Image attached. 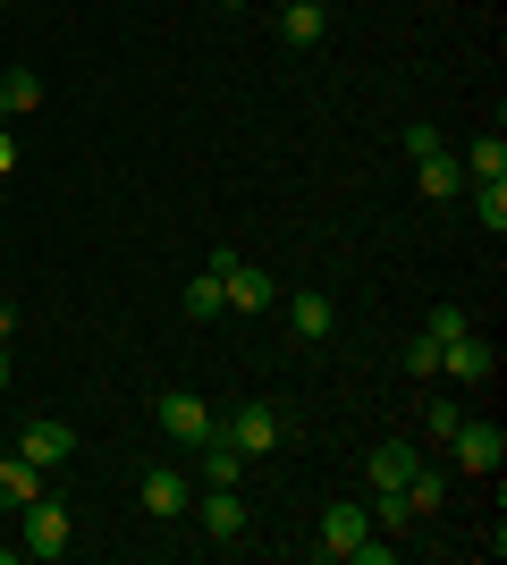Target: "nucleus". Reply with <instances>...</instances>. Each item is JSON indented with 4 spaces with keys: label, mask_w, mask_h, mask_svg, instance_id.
Masks as SVG:
<instances>
[{
    "label": "nucleus",
    "mask_w": 507,
    "mask_h": 565,
    "mask_svg": "<svg viewBox=\"0 0 507 565\" xmlns=\"http://www.w3.org/2000/svg\"><path fill=\"white\" fill-rule=\"evenodd\" d=\"M440 354H448V347H440V338H406V372L423 380V388H432V380H440Z\"/></svg>",
    "instance_id": "nucleus-23"
},
{
    "label": "nucleus",
    "mask_w": 507,
    "mask_h": 565,
    "mask_svg": "<svg viewBox=\"0 0 507 565\" xmlns=\"http://www.w3.org/2000/svg\"><path fill=\"white\" fill-rule=\"evenodd\" d=\"M414 523H423V515L406 507V490H381V498H372V532H414Z\"/></svg>",
    "instance_id": "nucleus-20"
},
{
    "label": "nucleus",
    "mask_w": 507,
    "mask_h": 565,
    "mask_svg": "<svg viewBox=\"0 0 507 565\" xmlns=\"http://www.w3.org/2000/svg\"><path fill=\"white\" fill-rule=\"evenodd\" d=\"M68 541H76V523H68L60 498H25L18 507V548L25 557H68Z\"/></svg>",
    "instance_id": "nucleus-1"
},
{
    "label": "nucleus",
    "mask_w": 507,
    "mask_h": 565,
    "mask_svg": "<svg viewBox=\"0 0 507 565\" xmlns=\"http://www.w3.org/2000/svg\"><path fill=\"white\" fill-rule=\"evenodd\" d=\"M398 557H406L398 532H389V541H381V532H363V541H356V565H398Z\"/></svg>",
    "instance_id": "nucleus-24"
},
{
    "label": "nucleus",
    "mask_w": 507,
    "mask_h": 565,
    "mask_svg": "<svg viewBox=\"0 0 507 565\" xmlns=\"http://www.w3.org/2000/svg\"><path fill=\"white\" fill-rule=\"evenodd\" d=\"M18 456H25V465H43V472H60L76 456V430L60 423V414H25V423H18Z\"/></svg>",
    "instance_id": "nucleus-4"
},
{
    "label": "nucleus",
    "mask_w": 507,
    "mask_h": 565,
    "mask_svg": "<svg viewBox=\"0 0 507 565\" xmlns=\"http://www.w3.org/2000/svg\"><path fill=\"white\" fill-rule=\"evenodd\" d=\"M25 498H43V465H25L18 448H0V507H9V515H18Z\"/></svg>",
    "instance_id": "nucleus-12"
},
{
    "label": "nucleus",
    "mask_w": 507,
    "mask_h": 565,
    "mask_svg": "<svg viewBox=\"0 0 507 565\" xmlns=\"http://www.w3.org/2000/svg\"><path fill=\"white\" fill-rule=\"evenodd\" d=\"M0 388H9V338H0Z\"/></svg>",
    "instance_id": "nucleus-26"
},
{
    "label": "nucleus",
    "mask_w": 507,
    "mask_h": 565,
    "mask_svg": "<svg viewBox=\"0 0 507 565\" xmlns=\"http://www.w3.org/2000/svg\"><path fill=\"white\" fill-rule=\"evenodd\" d=\"M440 498H448V481H440L432 465H414V481H406V507H414V515H432Z\"/></svg>",
    "instance_id": "nucleus-22"
},
{
    "label": "nucleus",
    "mask_w": 507,
    "mask_h": 565,
    "mask_svg": "<svg viewBox=\"0 0 507 565\" xmlns=\"http://www.w3.org/2000/svg\"><path fill=\"white\" fill-rule=\"evenodd\" d=\"M457 330H465V305H432L423 312V338H440V347H448Z\"/></svg>",
    "instance_id": "nucleus-25"
},
{
    "label": "nucleus",
    "mask_w": 507,
    "mask_h": 565,
    "mask_svg": "<svg viewBox=\"0 0 507 565\" xmlns=\"http://www.w3.org/2000/svg\"><path fill=\"white\" fill-rule=\"evenodd\" d=\"M465 178H507V136H474L465 143Z\"/></svg>",
    "instance_id": "nucleus-18"
},
{
    "label": "nucleus",
    "mask_w": 507,
    "mask_h": 565,
    "mask_svg": "<svg viewBox=\"0 0 507 565\" xmlns=\"http://www.w3.org/2000/svg\"><path fill=\"white\" fill-rule=\"evenodd\" d=\"M0 448H9V439H0Z\"/></svg>",
    "instance_id": "nucleus-28"
},
{
    "label": "nucleus",
    "mask_w": 507,
    "mask_h": 565,
    "mask_svg": "<svg viewBox=\"0 0 507 565\" xmlns=\"http://www.w3.org/2000/svg\"><path fill=\"white\" fill-rule=\"evenodd\" d=\"M279 430H288V423H279V405H263V397H254V405H229V414H220V439H229L245 465L279 448Z\"/></svg>",
    "instance_id": "nucleus-2"
},
{
    "label": "nucleus",
    "mask_w": 507,
    "mask_h": 565,
    "mask_svg": "<svg viewBox=\"0 0 507 565\" xmlns=\"http://www.w3.org/2000/svg\"><path fill=\"white\" fill-rule=\"evenodd\" d=\"M288 330H296V338H330V330H338L330 296H314V287H305V296H288Z\"/></svg>",
    "instance_id": "nucleus-17"
},
{
    "label": "nucleus",
    "mask_w": 507,
    "mask_h": 565,
    "mask_svg": "<svg viewBox=\"0 0 507 565\" xmlns=\"http://www.w3.org/2000/svg\"><path fill=\"white\" fill-rule=\"evenodd\" d=\"M448 448H457V472H499L507 465L499 423H457V430H448Z\"/></svg>",
    "instance_id": "nucleus-6"
},
{
    "label": "nucleus",
    "mask_w": 507,
    "mask_h": 565,
    "mask_svg": "<svg viewBox=\"0 0 507 565\" xmlns=\"http://www.w3.org/2000/svg\"><path fill=\"white\" fill-rule=\"evenodd\" d=\"M136 498H145V515H187L194 481H187V472H169V465H152V472H145V490H136Z\"/></svg>",
    "instance_id": "nucleus-11"
},
{
    "label": "nucleus",
    "mask_w": 507,
    "mask_h": 565,
    "mask_svg": "<svg viewBox=\"0 0 507 565\" xmlns=\"http://www.w3.org/2000/svg\"><path fill=\"white\" fill-rule=\"evenodd\" d=\"M220 305H229V296H220V270H203V279H187V321H212Z\"/></svg>",
    "instance_id": "nucleus-21"
},
{
    "label": "nucleus",
    "mask_w": 507,
    "mask_h": 565,
    "mask_svg": "<svg viewBox=\"0 0 507 565\" xmlns=\"http://www.w3.org/2000/svg\"><path fill=\"white\" fill-rule=\"evenodd\" d=\"M161 430L178 439V448H203V439L220 430V414L194 397V388H169V397H161Z\"/></svg>",
    "instance_id": "nucleus-5"
},
{
    "label": "nucleus",
    "mask_w": 507,
    "mask_h": 565,
    "mask_svg": "<svg viewBox=\"0 0 507 565\" xmlns=\"http://www.w3.org/2000/svg\"><path fill=\"white\" fill-rule=\"evenodd\" d=\"M490 363H499V354H490V338H474V330H457L448 354H440V372H457V380H490Z\"/></svg>",
    "instance_id": "nucleus-14"
},
{
    "label": "nucleus",
    "mask_w": 507,
    "mask_h": 565,
    "mask_svg": "<svg viewBox=\"0 0 507 565\" xmlns=\"http://www.w3.org/2000/svg\"><path fill=\"white\" fill-rule=\"evenodd\" d=\"M212 270H220V296H229V312H271V305H279V279H271V270H254V262H237L229 245L212 254Z\"/></svg>",
    "instance_id": "nucleus-3"
},
{
    "label": "nucleus",
    "mask_w": 507,
    "mask_h": 565,
    "mask_svg": "<svg viewBox=\"0 0 507 565\" xmlns=\"http://www.w3.org/2000/svg\"><path fill=\"white\" fill-rule=\"evenodd\" d=\"M414 465H423V448H414V439H381V448H372V490H406L414 481Z\"/></svg>",
    "instance_id": "nucleus-10"
},
{
    "label": "nucleus",
    "mask_w": 507,
    "mask_h": 565,
    "mask_svg": "<svg viewBox=\"0 0 507 565\" xmlns=\"http://www.w3.org/2000/svg\"><path fill=\"white\" fill-rule=\"evenodd\" d=\"M25 110H43V76L34 68H0V118H25Z\"/></svg>",
    "instance_id": "nucleus-16"
},
{
    "label": "nucleus",
    "mask_w": 507,
    "mask_h": 565,
    "mask_svg": "<svg viewBox=\"0 0 507 565\" xmlns=\"http://www.w3.org/2000/svg\"><path fill=\"white\" fill-rule=\"evenodd\" d=\"M203 541H245V507H237V490H212V498H203Z\"/></svg>",
    "instance_id": "nucleus-15"
},
{
    "label": "nucleus",
    "mask_w": 507,
    "mask_h": 565,
    "mask_svg": "<svg viewBox=\"0 0 507 565\" xmlns=\"http://www.w3.org/2000/svg\"><path fill=\"white\" fill-rule=\"evenodd\" d=\"M372 532V507H356V498H338L330 515H321V557H356V541Z\"/></svg>",
    "instance_id": "nucleus-7"
},
{
    "label": "nucleus",
    "mask_w": 507,
    "mask_h": 565,
    "mask_svg": "<svg viewBox=\"0 0 507 565\" xmlns=\"http://www.w3.org/2000/svg\"><path fill=\"white\" fill-rule=\"evenodd\" d=\"M474 220H483L490 236L507 228V178H474Z\"/></svg>",
    "instance_id": "nucleus-19"
},
{
    "label": "nucleus",
    "mask_w": 507,
    "mask_h": 565,
    "mask_svg": "<svg viewBox=\"0 0 507 565\" xmlns=\"http://www.w3.org/2000/svg\"><path fill=\"white\" fill-rule=\"evenodd\" d=\"M220 9H237V0H220Z\"/></svg>",
    "instance_id": "nucleus-27"
},
{
    "label": "nucleus",
    "mask_w": 507,
    "mask_h": 565,
    "mask_svg": "<svg viewBox=\"0 0 507 565\" xmlns=\"http://www.w3.org/2000/svg\"><path fill=\"white\" fill-rule=\"evenodd\" d=\"M321 34H330V9H321V0H279V43L288 51H314Z\"/></svg>",
    "instance_id": "nucleus-9"
},
{
    "label": "nucleus",
    "mask_w": 507,
    "mask_h": 565,
    "mask_svg": "<svg viewBox=\"0 0 507 565\" xmlns=\"http://www.w3.org/2000/svg\"><path fill=\"white\" fill-rule=\"evenodd\" d=\"M414 186H423V203H457V194H465V161L440 143V152H423V161H414Z\"/></svg>",
    "instance_id": "nucleus-8"
},
{
    "label": "nucleus",
    "mask_w": 507,
    "mask_h": 565,
    "mask_svg": "<svg viewBox=\"0 0 507 565\" xmlns=\"http://www.w3.org/2000/svg\"><path fill=\"white\" fill-rule=\"evenodd\" d=\"M194 472H203L212 490H237V481H245V456H237V448H229V439H220V430H212V439L194 448Z\"/></svg>",
    "instance_id": "nucleus-13"
}]
</instances>
